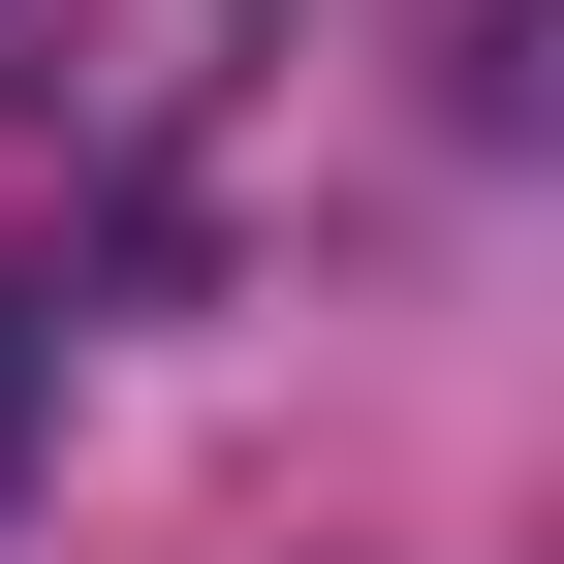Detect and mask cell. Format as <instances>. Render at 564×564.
Instances as JSON below:
<instances>
[{"label": "cell", "instance_id": "obj_1", "mask_svg": "<svg viewBox=\"0 0 564 564\" xmlns=\"http://www.w3.org/2000/svg\"><path fill=\"white\" fill-rule=\"evenodd\" d=\"M251 63H282V0H0V95H32L63 158H188Z\"/></svg>", "mask_w": 564, "mask_h": 564}, {"label": "cell", "instance_id": "obj_2", "mask_svg": "<svg viewBox=\"0 0 564 564\" xmlns=\"http://www.w3.org/2000/svg\"><path fill=\"white\" fill-rule=\"evenodd\" d=\"M0 470H32V282H0Z\"/></svg>", "mask_w": 564, "mask_h": 564}]
</instances>
